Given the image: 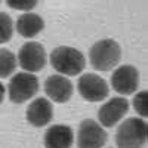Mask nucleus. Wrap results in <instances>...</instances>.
I'll list each match as a JSON object with an SVG mask.
<instances>
[{
	"label": "nucleus",
	"mask_w": 148,
	"mask_h": 148,
	"mask_svg": "<svg viewBox=\"0 0 148 148\" xmlns=\"http://www.w3.org/2000/svg\"><path fill=\"white\" fill-rule=\"evenodd\" d=\"M130 102L123 96L111 98L98 110V120L102 127H114L117 123L127 114Z\"/></svg>",
	"instance_id": "nucleus-9"
},
{
	"label": "nucleus",
	"mask_w": 148,
	"mask_h": 148,
	"mask_svg": "<svg viewBox=\"0 0 148 148\" xmlns=\"http://www.w3.org/2000/svg\"><path fill=\"white\" fill-rule=\"evenodd\" d=\"M8 90L14 104H24L39 92V79L31 73H18L10 79Z\"/></svg>",
	"instance_id": "nucleus-4"
},
{
	"label": "nucleus",
	"mask_w": 148,
	"mask_h": 148,
	"mask_svg": "<svg viewBox=\"0 0 148 148\" xmlns=\"http://www.w3.org/2000/svg\"><path fill=\"white\" fill-rule=\"evenodd\" d=\"M16 56L6 47L0 49V79H8L16 70Z\"/></svg>",
	"instance_id": "nucleus-14"
},
{
	"label": "nucleus",
	"mask_w": 148,
	"mask_h": 148,
	"mask_svg": "<svg viewBox=\"0 0 148 148\" xmlns=\"http://www.w3.org/2000/svg\"><path fill=\"white\" fill-rule=\"evenodd\" d=\"M12 34H14V24L10 15L6 12H0V45L9 42Z\"/></svg>",
	"instance_id": "nucleus-15"
},
{
	"label": "nucleus",
	"mask_w": 148,
	"mask_h": 148,
	"mask_svg": "<svg viewBox=\"0 0 148 148\" xmlns=\"http://www.w3.org/2000/svg\"><path fill=\"white\" fill-rule=\"evenodd\" d=\"M18 64L25 73H39L45 68L47 62V55L45 46L39 42H27L19 47Z\"/></svg>",
	"instance_id": "nucleus-5"
},
{
	"label": "nucleus",
	"mask_w": 148,
	"mask_h": 148,
	"mask_svg": "<svg viewBox=\"0 0 148 148\" xmlns=\"http://www.w3.org/2000/svg\"><path fill=\"white\" fill-rule=\"evenodd\" d=\"M147 98H148L147 90H139L133 96L132 105H133V110L136 111V114H139V119H145L148 116V99Z\"/></svg>",
	"instance_id": "nucleus-16"
},
{
	"label": "nucleus",
	"mask_w": 148,
	"mask_h": 148,
	"mask_svg": "<svg viewBox=\"0 0 148 148\" xmlns=\"http://www.w3.org/2000/svg\"><path fill=\"white\" fill-rule=\"evenodd\" d=\"M27 121L34 127H43L49 125L53 117V107L51 101L45 96L36 98V99L27 107L25 111Z\"/></svg>",
	"instance_id": "nucleus-11"
},
{
	"label": "nucleus",
	"mask_w": 148,
	"mask_h": 148,
	"mask_svg": "<svg viewBox=\"0 0 148 148\" xmlns=\"http://www.w3.org/2000/svg\"><path fill=\"white\" fill-rule=\"evenodd\" d=\"M111 88L121 96L133 95L139 88V71L136 67L125 64L117 67L111 74Z\"/></svg>",
	"instance_id": "nucleus-7"
},
{
	"label": "nucleus",
	"mask_w": 148,
	"mask_h": 148,
	"mask_svg": "<svg viewBox=\"0 0 148 148\" xmlns=\"http://www.w3.org/2000/svg\"><path fill=\"white\" fill-rule=\"evenodd\" d=\"M45 28V21L39 14L25 12L16 19V31L25 39H33L39 36Z\"/></svg>",
	"instance_id": "nucleus-13"
},
{
	"label": "nucleus",
	"mask_w": 148,
	"mask_h": 148,
	"mask_svg": "<svg viewBox=\"0 0 148 148\" xmlns=\"http://www.w3.org/2000/svg\"><path fill=\"white\" fill-rule=\"evenodd\" d=\"M147 121L139 117H129L117 127L116 144L119 148H142L147 144Z\"/></svg>",
	"instance_id": "nucleus-3"
},
{
	"label": "nucleus",
	"mask_w": 148,
	"mask_h": 148,
	"mask_svg": "<svg viewBox=\"0 0 148 148\" xmlns=\"http://www.w3.org/2000/svg\"><path fill=\"white\" fill-rule=\"evenodd\" d=\"M90 65L96 71H110L117 67L121 59V47L113 39L98 40L89 49Z\"/></svg>",
	"instance_id": "nucleus-2"
},
{
	"label": "nucleus",
	"mask_w": 148,
	"mask_h": 148,
	"mask_svg": "<svg viewBox=\"0 0 148 148\" xmlns=\"http://www.w3.org/2000/svg\"><path fill=\"white\" fill-rule=\"evenodd\" d=\"M108 135L98 121L86 119L80 123L77 132L79 148H102L107 142Z\"/></svg>",
	"instance_id": "nucleus-8"
},
{
	"label": "nucleus",
	"mask_w": 148,
	"mask_h": 148,
	"mask_svg": "<svg viewBox=\"0 0 148 148\" xmlns=\"http://www.w3.org/2000/svg\"><path fill=\"white\" fill-rule=\"evenodd\" d=\"M6 5L15 10H25V12H30L31 9H34L37 6V2L36 0H30V2H19V0H8Z\"/></svg>",
	"instance_id": "nucleus-17"
},
{
	"label": "nucleus",
	"mask_w": 148,
	"mask_h": 148,
	"mask_svg": "<svg viewBox=\"0 0 148 148\" xmlns=\"http://www.w3.org/2000/svg\"><path fill=\"white\" fill-rule=\"evenodd\" d=\"M5 93H6V89H5L3 83L0 82V104H2V102H3V99H5Z\"/></svg>",
	"instance_id": "nucleus-18"
},
{
	"label": "nucleus",
	"mask_w": 148,
	"mask_h": 148,
	"mask_svg": "<svg viewBox=\"0 0 148 148\" xmlns=\"http://www.w3.org/2000/svg\"><path fill=\"white\" fill-rule=\"evenodd\" d=\"M43 142L46 148H71L74 132L67 125H53L45 132Z\"/></svg>",
	"instance_id": "nucleus-12"
},
{
	"label": "nucleus",
	"mask_w": 148,
	"mask_h": 148,
	"mask_svg": "<svg viewBox=\"0 0 148 148\" xmlns=\"http://www.w3.org/2000/svg\"><path fill=\"white\" fill-rule=\"evenodd\" d=\"M77 89L83 99L89 102H101L110 93L107 82L95 73H84L77 82Z\"/></svg>",
	"instance_id": "nucleus-6"
},
{
	"label": "nucleus",
	"mask_w": 148,
	"mask_h": 148,
	"mask_svg": "<svg viewBox=\"0 0 148 148\" xmlns=\"http://www.w3.org/2000/svg\"><path fill=\"white\" fill-rule=\"evenodd\" d=\"M51 65L64 77H74L84 70L86 59L84 55L76 47L58 46L49 55Z\"/></svg>",
	"instance_id": "nucleus-1"
},
{
	"label": "nucleus",
	"mask_w": 148,
	"mask_h": 148,
	"mask_svg": "<svg viewBox=\"0 0 148 148\" xmlns=\"http://www.w3.org/2000/svg\"><path fill=\"white\" fill-rule=\"evenodd\" d=\"M74 92L73 83L68 77H64L61 74H52L45 82V93L49 99H52L56 104H64L71 99Z\"/></svg>",
	"instance_id": "nucleus-10"
}]
</instances>
